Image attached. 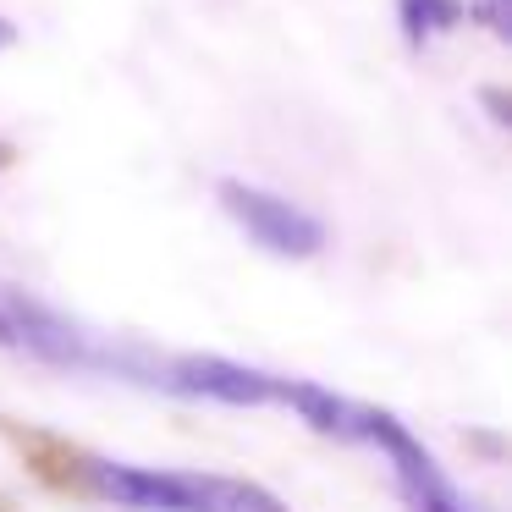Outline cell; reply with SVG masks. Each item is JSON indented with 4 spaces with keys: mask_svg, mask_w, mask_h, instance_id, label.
<instances>
[{
    "mask_svg": "<svg viewBox=\"0 0 512 512\" xmlns=\"http://www.w3.org/2000/svg\"><path fill=\"white\" fill-rule=\"evenodd\" d=\"M0 309H6V325H12V342L23 347V353L45 358V364H67V369H122V358L105 353L100 342H89L78 325L61 320L56 309H45L39 298L0 292Z\"/></svg>",
    "mask_w": 512,
    "mask_h": 512,
    "instance_id": "obj_5",
    "label": "cell"
},
{
    "mask_svg": "<svg viewBox=\"0 0 512 512\" xmlns=\"http://www.w3.org/2000/svg\"><path fill=\"white\" fill-rule=\"evenodd\" d=\"M463 17H468L463 0H397L402 39H408L413 50H424V45H435L441 34H452Z\"/></svg>",
    "mask_w": 512,
    "mask_h": 512,
    "instance_id": "obj_7",
    "label": "cell"
},
{
    "mask_svg": "<svg viewBox=\"0 0 512 512\" xmlns=\"http://www.w3.org/2000/svg\"><path fill=\"white\" fill-rule=\"evenodd\" d=\"M281 408H292L314 435H331L342 446H369V430H375V413L369 402H353L331 386H314V380H287L281 375Z\"/></svg>",
    "mask_w": 512,
    "mask_h": 512,
    "instance_id": "obj_6",
    "label": "cell"
},
{
    "mask_svg": "<svg viewBox=\"0 0 512 512\" xmlns=\"http://www.w3.org/2000/svg\"><path fill=\"white\" fill-rule=\"evenodd\" d=\"M83 490L127 512H287L276 490L237 474H193V468H144L83 457Z\"/></svg>",
    "mask_w": 512,
    "mask_h": 512,
    "instance_id": "obj_1",
    "label": "cell"
},
{
    "mask_svg": "<svg viewBox=\"0 0 512 512\" xmlns=\"http://www.w3.org/2000/svg\"><path fill=\"white\" fill-rule=\"evenodd\" d=\"M160 391L171 397H193V402H221V408H270L281 397V375L254 364H237V358L221 353H182L166 358V364L149 369Z\"/></svg>",
    "mask_w": 512,
    "mask_h": 512,
    "instance_id": "obj_3",
    "label": "cell"
},
{
    "mask_svg": "<svg viewBox=\"0 0 512 512\" xmlns=\"http://www.w3.org/2000/svg\"><path fill=\"white\" fill-rule=\"evenodd\" d=\"M12 45H17V28L6 23V17H0V50H12Z\"/></svg>",
    "mask_w": 512,
    "mask_h": 512,
    "instance_id": "obj_9",
    "label": "cell"
},
{
    "mask_svg": "<svg viewBox=\"0 0 512 512\" xmlns=\"http://www.w3.org/2000/svg\"><path fill=\"white\" fill-rule=\"evenodd\" d=\"M369 446H375V452L391 463V479H397L408 512H474V507H468V496L452 485V479H446V468L424 452V441L397 419V413H386V408L375 413Z\"/></svg>",
    "mask_w": 512,
    "mask_h": 512,
    "instance_id": "obj_4",
    "label": "cell"
},
{
    "mask_svg": "<svg viewBox=\"0 0 512 512\" xmlns=\"http://www.w3.org/2000/svg\"><path fill=\"white\" fill-rule=\"evenodd\" d=\"M215 199H221V210L237 221V232H243L248 243H259L276 259H314L325 248V221L320 215L303 210V204H292V199H281V193H270V188L226 177L221 188H215Z\"/></svg>",
    "mask_w": 512,
    "mask_h": 512,
    "instance_id": "obj_2",
    "label": "cell"
},
{
    "mask_svg": "<svg viewBox=\"0 0 512 512\" xmlns=\"http://www.w3.org/2000/svg\"><path fill=\"white\" fill-rule=\"evenodd\" d=\"M474 17H479V23H490V34H496V39H512V0H479Z\"/></svg>",
    "mask_w": 512,
    "mask_h": 512,
    "instance_id": "obj_8",
    "label": "cell"
},
{
    "mask_svg": "<svg viewBox=\"0 0 512 512\" xmlns=\"http://www.w3.org/2000/svg\"><path fill=\"white\" fill-rule=\"evenodd\" d=\"M0 347H17L12 342V325H6V309H0Z\"/></svg>",
    "mask_w": 512,
    "mask_h": 512,
    "instance_id": "obj_10",
    "label": "cell"
}]
</instances>
